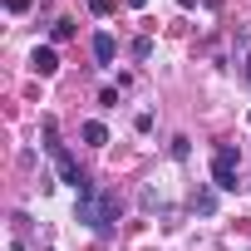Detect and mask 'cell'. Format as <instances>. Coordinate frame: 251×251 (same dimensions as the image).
Instances as JSON below:
<instances>
[{"mask_svg":"<svg viewBox=\"0 0 251 251\" xmlns=\"http://www.w3.org/2000/svg\"><path fill=\"white\" fill-rule=\"evenodd\" d=\"M118 212H123V202L113 197V192H99V187H89V192H79V207H74V217L89 226V231H108L113 222H118Z\"/></svg>","mask_w":251,"mask_h":251,"instance_id":"cell-1","label":"cell"},{"mask_svg":"<svg viewBox=\"0 0 251 251\" xmlns=\"http://www.w3.org/2000/svg\"><path fill=\"white\" fill-rule=\"evenodd\" d=\"M212 187L217 192H236V148L231 143H222L212 153Z\"/></svg>","mask_w":251,"mask_h":251,"instance_id":"cell-2","label":"cell"},{"mask_svg":"<svg viewBox=\"0 0 251 251\" xmlns=\"http://www.w3.org/2000/svg\"><path fill=\"white\" fill-rule=\"evenodd\" d=\"M50 158H54V168H59V177H64V182H69L74 192H89V187H94V182L84 177V168L74 163V153H69L64 143H50Z\"/></svg>","mask_w":251,"mask_h":251,"instance_id":"cell-3","label":"cell"},{"mask_svg":"<svg viewBox=\"0 0 251 251\" xmlns=\"http://www.w3.org/2000/svg\"><path fill=\"white\" fill-rule=\"evenodd\" d=\"M113 54H118V40H113L108 30H99V35H94V59H99V64H113Z\"/></svg>","mask_w":251,"mask_h":251,"instance_id":"cell-4","label":"cell"},{"mask_svg":"<svg viewBox=\"0 0 251 251\" xmlns=\"http://www.w3.org/2000/svg\"><path fill=\"white\" fill-rule=\"evenodd\" d=\"M30 64H35V74H54V69H59V54H54L50 45H40V50L30 54Z\"/></svg>","mask_w":251,"mask_h":251,"instance_id":"cell-5","label":"cell"},{"mask_svg":"<svg viewBox=\"0 0 251 251\" xmlns=\"http://www.w3.org/2000/svg\"><path fill=\"white\" fill-rule=\"evenodd\" d=\"M79 138H84L89 148H103V143H108V128H103V123H99V118H89V123H84V128H79Z\"/></svg>","mask_w":251,"mask_h":251,"instance_id":"cell-6","label":"cell"},{"mask_svg":"<svg viewBox=\"0 0 251 251\" xmlns=\"http://www.w3.org/2000/svg\"><path fill=\"white\" fill-rule=\"evenodd\" d=\"M192 207H197L202 217H212V212H217V197H212V192H197V197H192Z\"/></svg>","mask_w":251,"mask_h":251,"instance_id":"cell-7","label":"cell"},{"mask_svg":"<svg viewBox=\"0 0 251 251\" xmlns=\"http://www.w3.org/2000/svg\"><path fill=\"white\" fill-rule=\"evenodd\" d=\"M54 40H59V45L74 40V20H54Z\"/></svg>","mask_w":251,"mask_h":251,"instance_id":"cell-8","label":"cell"},{"mask_svg":"<svg viewBox=\"0 0 251 251\" xmlns=\"http://www.w3.org/2000/svg\"><path fill=\"white\" fill-rule=\"evenodd\" d=\"M148 54H153V40L138 35V40H133V59H148Z\"/></svg>","mask_w":251,"mask_h":251,"instance_id":"cell-9","label":"cell"},{"mask_svg":"<svg viewBox=\"0 0 251 251\" xmlns=\"http://www.w3.org/2000/svg\"><path fill=\"white\" fill-rule=\"evenodd\" d=\"M168 153H173V158H177V163H182V158H187V153H192V148H187V138H182V133H177V138H173V143H168Z\"/></svg>","mask_w":251,"mask_h":251,"instance_id":"cell-10","label":"cell"},{"mask_svg":"<svg viewBox=\"0 0 251 251\" xmlns=\"http://www.w3.org/2000/svg\"><path fill=\"white\" fill-rule=\"evenodd\" d=\"M30 5H35V0H5V10H10V15H25Z\"/></svg>","mask_w":251,"mask_h":251,"instance_id":"cell-11","label":"cell"},{"mask_svg":"<svg viewBox=\"0 0 251 251\" xmlns=\"http://www.w3.org/2000/svg\"><path fill=\"white\" fill-rule=\"evenodd\" d=\"M89 10H94V15H108V10H113V0H89Z\"/></svg>","mask_w":251,"mask_h":251,"instance_id":"cell-12","label":"cell"},{"mask_svg":"<svg viewBox=\"0 0 251 251\" xmlns=\"http://www.w3.org/2000/svg\"><path fill=\"white\" fill-rule=\"evenodd\" d=\"M177 5H182V10H192V5H197V0H177Z\"/></svg>","mask_w":251,"mask_h":251,"instance_id":"cell-13","label":"cell"},{"mask_svg":"<svg viewBox=\"0 0 251 251\" xmlns=\"http://www.w3.org/2000/svg\"><path fill=\"white\" fill-rule=\"evenodd\" d=\"M128 5H133V10H143V5H148V0H128Z\"/></svg>","mask_w":251,"mask_h":251,"instance_id":"cell-14","label":"cell"}]
</instances>
